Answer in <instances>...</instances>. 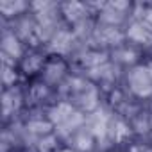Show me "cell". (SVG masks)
<instances>
[{
	"mask_svg": "<svg viewBox=\"0 0 152 152\" xmlns=\"http://www.w3.org/2000/svg\"><path fill=\"white\" fill-rule=\"evenodd\" d=\"M129 84H131V90L140 97H147L152 93V77H150L148 70L143 66H138L131 72Z\"/></svg>",
	"mask_w": 152,
	"mask_h": 152,
	"instance_id": "1",
	"label": "cell"
},
{
	"mask_svg": "<svg viewBox=\"0 0 152 152\" xmlns=\"http://www.w3.org/2000/svg\"><path fill=\"white\" fill-rule=\"evenodd\" d=\"M31 127H32V131H38V132H48V129H50V125L48 124H31Z\"/></svg>",
	"mask_w": 152,
	"mask_h": 152,
	"instance_id": "8",
	"label": "cell"
},
{
	"mask_svg": "<svg viewBox=\"0 0 152 152\" xmlns=\"http://www.w3.org/2000/svg\"><path fill=\"white\" fill-rule=\"evenodd\" d=\"M147 25L150 27V31H152V9L147 13Z\"/></svg>",
	"mask_w": 152,
	"mask_h": 152,
	"instance_id": "11",
	"label": "cell"
},
{
	"mask_svg": "<svg viewBox=\"0 0 152 152\" xmlns=\"http://www.w3.org/2000/svg\"><path fill=\"white\" fill-rule=\"evenodd\" d=\"M50 118L56 122V124H66L68 127H70V124L73 125V124H79V115L77 113H73V109L68 106V104H59L57 107H54L52 109V113H50Z\"/></svg>",
	"mask_w": 152,
	"mask_h": 152,
	"instance_id": "2",
	"label": "cell"
},
{
	"mask_svg": "<svg viewBox=\"0 0 152 152\" xmlns=\"http://www.w3.org/2000/svg\"><path fill=\"white\" fill-rule=\"evenodd\" d=\"M4 50L9 52L13 57L20 56V45H18V41L15 39V36H6V38H4Z\"/></svg>",
	"mask_w": 152,
	"mask_h": 152,
	"instance_id": "4",
	"label": "cell"
},
{
	"mask_svg": "<svg viewBox=\"0 0 152 152\" xmlns=\"http://www.w3.org/2000/svg\"><path fill=\"white\" fill-rule=\"evenodd\" d=\"M129 36H131L132 39H136V41H150V39H152L150 29H147V27H143V25H140V23H134V25L131 27Z\"/></svg>",
	"mask_w": 152,
	"mask_h": 152,
	"instance_id": "3",
	"label": "cell"
},
{
	"mask_svg": "<svg viewBox=\"0 0 152 152\" xmlns=\"http://www.w3.org/2000/svg\"><path fill=\"white\" fill-rule=\"evenodd\" d=\"M0 7H2V11H4L6 15H9V13H11L9 9H13V11L16 13L18 9H23V4H15V6H13V4H7V2H2V6H0Z\"/></svg>",
	"mask_w": 152,
	"mask_h": 152,
	"instance_id": "6",
	"label": "cell"
},
{
	"mask_svg": "<svg viewBox=\"0 0 152 152\" xmlns=\"http://www.w3.org/2000/svg\"><path fill=\"white\" fill-rule=\"evenodd\" d=\"M131 152H152L150 148H147V147H132V150Z\"/></svg>",
	"mask_w": 152,
	"mask_h": 152,
	"instance_id": "10",
	"label": "cell"
},
{
	"mask_svg": "<svg viewBox=\"0 0 152 152\" xmlns=\"http://www.w3.org/2000/svg\"><path fill=\"white\" fill-rule=\"evenodd\" d=\"M79 147L81 148H90V138H81L79 140Z\"/></svg>",
	"mask_w": 152,
	"mask_h": 152,
	"instance_id": "9",
	"label": "cell"
},
{
	"mask_svg": "<svg viewBox=\"0 0 152 152\" xmlns=\"http://www.w3.org/2000/svg\"><path fill=\"white\" fill-rule=\"evenodd\" d=\"M66 39H68V34L66 32H59L57 34V38H56V48H59V50H64L66 48Z\"/></svg>",
	"mask_w": 152,
	"mask_h": 152,
	"instance_id": "5",
	"label": "cell"
},
{
	"mask_svg": "<svg viewBox=\"0 0 152 152\" xmlns=\"http://www.w3.org/2000/svg\"><path fill=\"white\" fill-rule=\"evenodd\" d=\"M147 70H148V73H150V77H152V63H150V64L147 66Z\"/></svg>",
	"mask_w": 152,
	"mask_h": 152,
	"instance_id": "12",
	"label": "cell"
},
{
	"mask_svg": "<svg viewBox=\"0 0 152 152\" xmlns=\"http://www.w3.org/2000/svg\"><path fill=\"white\" fill-rule=\"evenodd\" d=\"M63 152H73V150H63Z\"/></svg>",
	"mask_w": 152,
	"mask_h": 152,
	"instance_id": "13",
	"label": "cell"
},
{
	"mask_svg": "<svg viewBox=\"0 0 152 152\" xmlns=\"http://www.w3.org/2000/svg\"><path fill=\"white\" fill-rule=\"evenodd\" d=\"M11 81H15V72H13L11 68H7V66H6V68H4V83H6V84H9Z\"/></svg>",
	"mask_w": 152,
	"mask_h": 152,
	"instance_id": "7",
	"label": "cell"
}]
</instances>
